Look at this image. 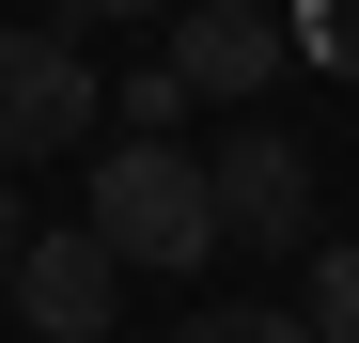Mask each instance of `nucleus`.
I'll return each instance as SVG.
<instances>
[{
	"label": "nucleus",
	"mask_w": 359,
	"mask_h": 343,
	"mask_svg": "<svg viewBox=\"0 0 359 343\" xmlns=\"http://www.w3.org/2000/svg\"><path fill=\"white\" fill-rule=\"evenodd\" d=\"M79 234H94L109 265L188 281V265L219 250V188H203V156H188V141H109V156H94V218H79Z\"/></svg>",
	"instance_id": "f257e3e1"
},
{
	"label": "nucleus",
	"mask_w": 359,
	"mask_h": 343,
	"mask_svg": "<svg viewBox=\"0 0 359 343\" xmlns=\"http://www.w3.org/2000/svg\"><path fill=\"white\" fill-rule=\"evenodd\" d=\"M203 188H219V250L234 234H250V250H313V188H328V172H313L297 125H234L203 156Z\"/></svg>",
	"instance_id": "f03ea898"
},
{
	"label": "nucleus",
	"mask_w": 359,
	"mask_h": 343,
	"mask_svg": "<svg viewBox=\"0 0 359 343\" xmlns=\"http://www.w3.org/2000/svg\"><path fill=\"white\" fill-rule=\"evenodd\" d=\"M94 125H109V78L79 63V47L63 31H0V172H16V156H63Z\"/></svg>",
	"instance_id": "7ed1b4c3"
},
{
	"label": "nucleus",
	"mask_w": 359,
	"mask_h": 343,
	"mask_svg": "<svg viewBox=\"0 0 359 343\" xmlns=\"http://www.w3.org/2000/svg\"><path fill=\"white\" fill-rule=\"evenodd\" d=\"M281 63H297V31L250 16V0H188V16H172V78H188V109H250Z\"/></svg>",
	"instance_id": "20e7f679"
},
{
	"label": "nucleus",
	"mask_w": 359,
	"mask_h": 343,
	"mask_svg": "<svg viewBox=\"0 0 359 343\" xmlns=\"http://www.w3.org/2000/svg\"><path fill=\"white\" fill-rule=\"evenodd\" d=\"M16 297H32V343H109V312H126V265H109L94 234H32Z\"/></svg>",
	"instance_id": "39448f33"
},
{
	"label": "nucleus",
	"mask_w": 359,
	"mask_h": 343,
	"mask_svg": "<svg viewBox=\"0 0 359 343\" xmlns=\"http://www.w3.org/2000/svg\"><path fill=\"white\" fill-rule=\"evenodd\" d=\"M297 328H313V343H359V234H344V250H313V297H297Z\"/></svg>",
	"instance_id": "423d86ee"
},
{
	"label": "nucleus",
	"mask_w": 359,
	"mask_h": 343,
	"mask_svg": "<svg viewBox=\"0 0 359 343\" xmlns=\"http://www.w3.org/2000/svg\"><path fill=\"white\" fill-rule=\"evenodd\" d=\"M109 125H126V141H172V125H188V78H172V63L109 78Z\"/></svg>",
	"instance_id": "0eeeda50"
},
{
	"label": "nucleus",
	"mask_w": 359,
	"mask_h": 343,
	"mask_svg": "<svg viewBox=\"0 0 359 343\" xmlns=\"http://www.w3.org/2000/svg\"><path fill=\"white\" fill-rule=\"evenodd\" d=\"M172 343H313V328H297L281 297H219V312H188Z\"/></svg>",
	"instance_id": "6e6552de"
},
{
	"label": "nucleus",
	"mask_w": 359,
	"mask_h": 343,
	"mask_svg": "<svg viewBox=\"0 0 359 343\" xmlns=\"http://www.w3.org/2000/svg\"><path fill=\"white\" fill-rule=\"evenodd\" d=\"M281 31H297V63H328V78H359V0H297Z\"/></svg>",
	"instance_id": "1a4fd4ad"
},
{
	"label": "nucleus",
	"mask_w": 359,
	"mask_h": 343,
	"mask_svg": "<svg viewBox=\"0 0 359 343\" xmlns=\"http://www.w3.org/2000/svg\"><path fill=\"white\" fill-rule=\"evenodd\" d=\"M16 265H32V218H16V172H0V297H16Z\"/></svg>",
	"instance_id": "9d476101"
},
{
	"label": "nucleus",
	"mask_w": 359,
	"mask_h": 343,
	"mask_svg": "<svg viewBox=\"0 0 359 343\" xmlns=\"http://www.w3.org/2000/svg\"><path fill=\"white\" fill-rule=\"evenodd\" d=\"M79 16H188V0H79Z\"/></svg>",
	"instance_id": "9b49d317"
},
{
	"label": "nucleus",
	"mask_w": 359,
	"mask_h": 343,
	"mask_svg": "<svg viewBox=\"0 0 359 343\" xmlns=\"http://www.w3.org/2000/svg\"><path fill=\"white\" fill-rule=\"evenodd\" d=\"M250 16H297V0H250Z\"/></svg>",
	"instance_id": "f8f14e48"
}]
</instances>
